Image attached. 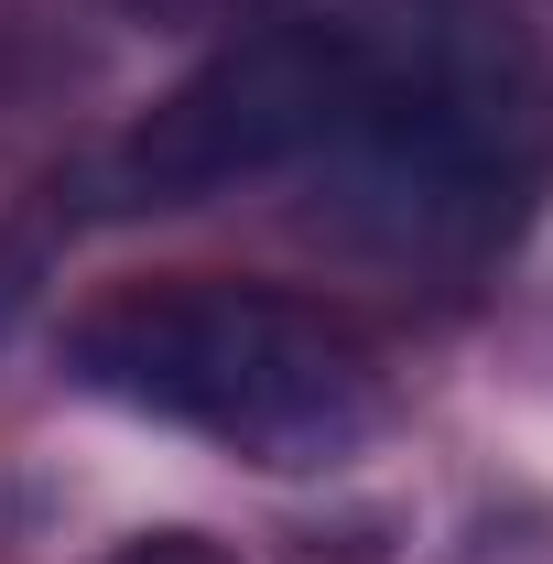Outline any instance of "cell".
Returning a JSON list of instances; mask_svg holds the SVG:
<instances>
[{"mask_svg":"<svg viewBox=\"0 0 553 564\" xmlns=\"http://www.w3.org/2000/svg\"><path fill=\"white\" fill-rule=\"evenodd\" d=\"M304 228L402 282L499 272L553 196V55L510 0H347V87L304 152Z\"/></svg>","mask_w":553,"mask_h":564,"instance_id":"cell-1","label":"cell"},{"mask_svg":"<svg viewBox=\"0 0 553 564\" xmlns=\"http://www.w3.org/2000/svg\"><path fill=\"white\" fill-rule=\"evenodd\" d=\"M66 380L109 413L196 434L261 478H326L391 423L380 348L282 282L163 272L66 315Z\"/></svg>","mask_w":553,"mask_h":564,"instance_id":"cell-2","label":"cell"},{"mask_svg":"<svg viewBox=\"0 0 553 564\" xmlns=\"http://www.w3.org/2000/svg\"><path fill=\"white\" fill-rule=\"evenodd\" d=\"M337 87H347V0L239 22L152 120H131L66 185V217H174L217 207L239 185H293L337 120Z\"/></svg>","mask_w":553,"mask_h":564,"instance_id":"cell-3","label":"cell"},{"mask_svg":"<svg viewBox=\"0 0 553 564\" xmlns=\"http://www.w3.org/2000/svg\"><path fill=\"white\" fill-rule=\"evenodd\" d=\"M98 11L131 33H239V22H272L293 0H98Z\"/></svg>","mask_w":553,"mask_h":564,"instance_id":"cell-4","label":"cell"},{"mask_svg":"<svg viewBox=\"0 0 553 564\" xmlns=\"http://www.w3.org/2000/svg\"><path fill=\"white\" fill-rule=\"evenodd\" d=\"M109 564H228V554H217L207 532H141V543H120Z\"/></svg>","mask_w":553,"mask_h":564,"instance_id":"cell-5","label":"cell"}]
</instances>
